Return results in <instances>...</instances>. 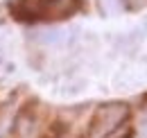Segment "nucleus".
Wrapping results in <instances>:
<instances>
[{
	"instance_id": "obj_1",
	"label": "nucleus",
	"mask_w": 147,
	"mask_h": 138,
	"mask_svg": "<svg viewBox=\"0 0 147 138\" xmlns=\"http://www.w3.org/2000/svg\"><path fill=\"white\" fill-rule=\"evenodd\" d=\"M129 118V106L122 102H109L102 104L100 109H95L91 122L86 127V136L84 138H104L111 131H115L118 127H122V122Z\"/></svg>"
},
{
	"instance_id": "obj_2",
	"label": "nucleus",
	"mask_w": 147,
	"mask_h": 138,
	"mask_svg": "<svg viewBox=\"0 0 147 138\" xmlns=\"http://www.w3.org/2000/svg\"><path fill=\"white\" fill-rule=\"evenodd\" d=\"M38 100H27L18 109L16 118L11 122V136L14 138H27L38 122Z\"/></svg>"
},
{
	"instance_id": "obj_3",
	"label": "nucleus",
	"mask_w": 147,
	"mask_h": 138,
	"mask_svg": "<svg viewBox=\"0 0 147 138\" xmlns=\"http://www.w3.org/2000/svg\"><path fill=\"white\" fill-rule=\"evenodd\" d=\"M68 131H70V124L66 120H52L48 127H43L38 138H63Z\"/></svg>"
},
{
	"instance_id": "obj_4",
	"label": "nucleus",
	"mask_w": 147,
	"mask_h": 138,
	"mask_svg": "<svg viewBox=\"0 0 147 138\" xmlns=\"http://www.w3.org/2000/svg\"><path fill=\"white\" fill-rule=\"evenodd\" d=\"M118 138H134V129H127L125 136H118Z\"/></svg>"
}]
</instances>
